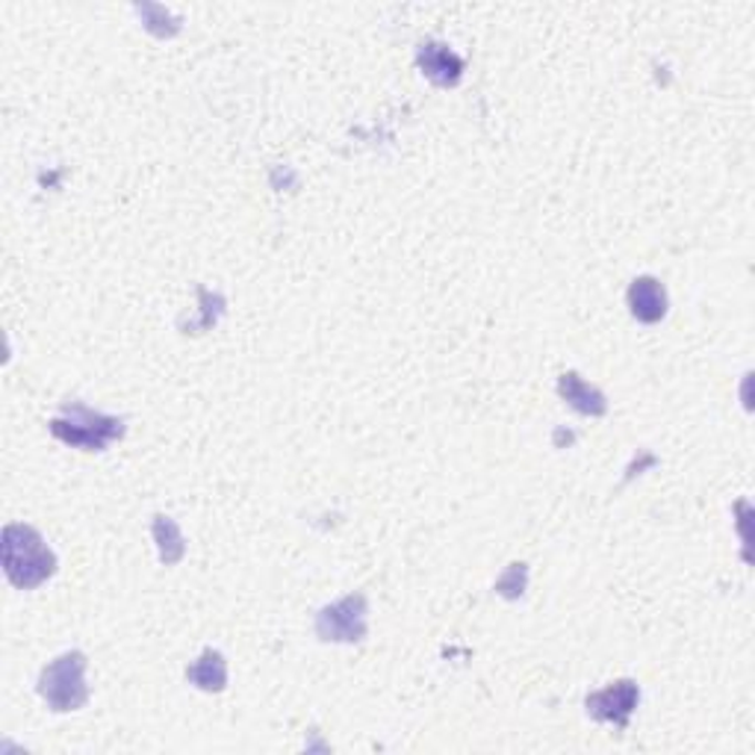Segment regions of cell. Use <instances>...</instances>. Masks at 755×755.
<instances>
[{"label":"cell","mask_w":755,"mask_h":755,"mask_svg":"<svg viewBox=\"0 0 755 755\" xmlns=\"http://www.w3.org/2000/svg\"><path fill=\"white\" fill-rule=\"evenodd\" d=\"M53 561L51 549L44 540L27 526H9L3 535V570L15 588H39L44 579H51Z\"/></svg>","instance_id":"6da1fadb"},{"label":"cell","mask_w":755,"mask_h":755,"mask_svg":"<svg viewBox=\"0 0 755 755\" xmlns=\"http://www.w3.org/2000/svg\"><path fill=\"white\" fill-rule=\"evenodd\" d=\"M51 431L62 443L69 446H80L86 452H101L106 448V443H113L115 437H122V420L115 416H104V413L89 411V407H69L65 416L51 422Z\"/></svg>","instance_id":"7a4b0ae2"},{"label":"cell","mask_w":755,"mask_h":755,"mask_svg":"<svg viewBox=\"0 0 755 755\" xmlns=\"http://www.w3.org/2000/svg\"><path fill=\"white\" fill-rule=\"evenodd\" d=\"M83 673H86V659L80 652H69V655L53 661L51 668L42 673V682H39L44 703L51 705L53 712H74V709H80L89 696Z\"/></svg>","instance_id":"3957f363"},{"label":"cell","mask_w":755,"mask_h":755,"mask_svg":"<svg viewBox=\"0 0 755 755\" xmlns=\"http://www.w3.org/2000/svg\"><path fill=\"white\" fill-rule=\"evenodd\" d=\"M322 641H361L366 634V599L345 597L343 602L325 608L317 620Z\"/></svg>","instance_id":"277c9868"},{"label":"cell","mask_w":755,"mask_h":755,"mask_svg":"<svg viewBox=\"0 0 755 755\" xmlns=\"http://www.w3.org/2000/svg\"><path fill=\"white\" fill-rule=\"evenodd\" d=\"M634 703H638V687L632 682H617V685L599 691L588 700V712L597 721H611L617 726H625L629 714H632Z\"/></svg>","instance_id":"5b68a950"},{"label":"cell","mask_w":755,"mask_h":755,"mask_svg":"<svg viewBox=\"0 0 755 755\" xmlns=\"http://www.w3.org/2000/svg\"><path fill=\"white\" fill-rule=\"evenodd\" d=\"M629 308L641 322H659L668 310V296L655 278H638L629 290Z\"/></svg>","instance_id":"8992f818"},{"label":"cell","mask_w":755,"mask_h":755,"mask_svg":"<svg viewBox=\"0 0 755 755\" xmlns=\"http://www.w3.org/2000/svg\"><path fill=\"white\" fill-rule=\"evenodd\" d=\"M420 60L425 74H428L434 83H439V86H452V83H457V80H461V71H464V62L457 60L446 44H425Z\"/></svg>","instance_id":"52a82bcc"},{"label":"cell","mask_w":755,"mask_h":755,"mask_svg":"<svg viewBox=\"0 0 755 755\" xmlns=\"http://www.w3.org/2000/svg\"><path fill=\"white\" fill-rule=\"evenodd\" d=\"M561 395L576 407V411L593 413V416L606 413V399H602V393H597L593 386L585 384V381H581L579 375H572V372L561 377Z\"/></svg>","instance_id":"ba28073f"},{"label":"cell","mask_w":755,"mask_h":755,"mask_svg":"<svg viewBox=\"0 0 755 755\" xmlns=\"http://www.w3.org/2000/svg\"><path fill=\"white\" fill-rule=\"evenodd\" d=\"M189 679L198 682V687H204V691H219V687H225L228 670H225V661H221L219 652H204V659L189 670Z\"/></svg>","instance_id":"9c48e42d"}]
</instances>
